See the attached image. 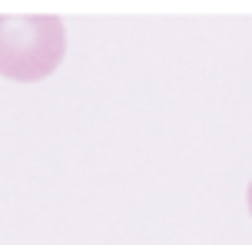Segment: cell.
<instances>
[{
	"label": "cell",
	"instance_id": "7a4b0ae2",
	"mask_svg": "<svg viewBox=\"0 0 252 245\" xmlns=\"http://www.w3.org/2000/svg\"><path fill=\"white\" fill-rule=\"evenodd\" d=\"M246 202H249V216H252V182H249V192H246Z\"/></svg>",
	"mask_w": 252,
	"mask_h": 245
},
{
	"label": "cell",
	"instance_id": "6da1fadb",
	"mask_svg": "<svg viewBox=\"0 0 252 245\" xmlns=\"http://www.w3.org/2000/svg\"><path fill=\"white\" fill-rule=\"evenodd\" d=\"M66 30L53 13L0 17V77L17 83L47 80L63 63Z\"/></svg>",
	"mask_w": 252,
	"mask_h": 245
}]
</instances>
